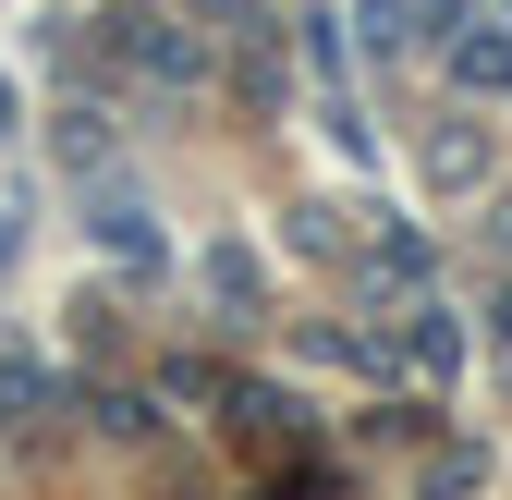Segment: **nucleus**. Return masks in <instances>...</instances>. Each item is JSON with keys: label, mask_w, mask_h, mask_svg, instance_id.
<instances>
[{"label": "nucleus", "mask_w": 512, "mask_h": 500, "mask_svg": "<svg viewBox=\"0 0 512 500\" xmlns=\"http://www.w3.org/2000/svg\"><path fill=\"white\" fill-rule=\"evenodd\" d=\"M0 135H13V86H0Z\"/></svg>", "instance_id": "obj_7"}, {"label": "nucleus", "mask_w": 512, "mask_h": 500, "mask_svg": "<svg viewBox=\"0 0 512 500\" xmlns=\"http://www.w3.org/2000/svg\"><path fill=\"white\" fill-rule=\"evenodd\" d=\"M37 391H49L37 366H0V415H37Z\"/></svg>", "instance_id": "obj_6"}, {"label": "nucleus", "mask_w": 512, "mask_h": 500, "mask_svg": "<svg viewBox=\"0 0 512 500\" xmlns=\"http://www.w3.org/2000/svg\"><path fill=\"white\" fill-rule=\"evenodd\" d=\"M110 159H122V147H110V122H98V110H61V171H86V183H98Z\"/></svg>", "instance_id": "obj_3"}, {"label": "nucleus", "mask_w": 512, "mask_h": 500, "mask_svg": "<svg viewBox=\"0 0 512 500\" xmlns=\"http://www.w3.org/2000/svg\"><path fill=\"white\" fill-rule=\"evenodd\" d=\"M366 37H378V49H403V37H415V0H366Z\"/></svg>", "instance_id": "obj_5"}, {"label": "nucleus", "mask_w": 512, "mask_h": 500, "mask_svg": "<svg viewBox=\"0 0 512 500\" xmlns=\"http://www.w3.org/2000/svg\"><path fill=\"white\" fill-rule=\"evenodd\" d=\"M98 244H110V257H147V269H159V220H147L135 196H110V208H98Z\"/></svg>", "instance_id": "obj_4"}, {"label": "nucleus", "mask_w": 512, "mask_h": 500, "mask_svg": "<svg viewBox=\"0 0 512 500\" xmlns=\"http://www.w3.org/2000/svg\"><path fill=\"white\" fill-rule=\"evenodd\" d=\"M452 74H464L476 98H500V86H512V37H500V25H464V37H452Z\"/></svg>", "instance_id": "obj_2"}, {"label": "nucleus", "mask_w": 512, "mask_h": 500, "mask_svg": "<svg viewBox=\"0 0 512 500\" xmlns=\"http://www.w3.org/2000/svg\"><path fill=\"white\" fill-rule=\"evenodd\" d=\"M110 49L135 61V74H159V86H196L208 74V49L183 37V25H159V13H110Z\"/></svg>", "instance_id": "obj_1"}]
</instances>
